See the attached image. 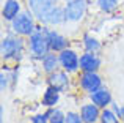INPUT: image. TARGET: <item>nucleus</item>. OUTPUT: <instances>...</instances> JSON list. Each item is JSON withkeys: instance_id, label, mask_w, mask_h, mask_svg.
I'll return each instance as SVG.
<instances>
[{"instance_id": "4", "label": "nucleus", "mask_w": 124, "mask_h": 123, "mask_svg": "<svg viewBox=\"0 0 124 123\" xmlns=\"http://www.w3.org/2000/svg\"><path fill=\"white\" fill-rule=\"evenodd\" d=\"M11 28L14 33H17L19 36H30L36 27H35L33 21V13L31 11H22L11 21Z\"/></svg>"}, {"instance_id": "22", "label": "nucleus", "mask_w": 124, "mask_h": 123, "mask_svg": "<svg viewBox=\"0 0 124 123\" xmlns=\"http://www.w3.org/2000/svg\"><path fill=\"white\" fill-rule=\"evenodd\" d=\"M0 79H2V84H0V88H2V92H5L6 88H8V82H9V76L5 73L0 74Z\"/></svg>"}, {"instance_id": "5", "label": "nucleus", "mask_w": 124, "mask_h": 123, "mask_svg": "<svg viewBox=\"0 0 124 123\" xmlns=\"http://www.w3.org/2000/svg\"><path fill=\"white\" fill-rule=\"evenodd\" d=\"M86 3L85 0H66V21L69 22H79L85 14Z\"/></svg>"}, {"instance_id": "2", "label": "nucleus", "mask_w": 124, "mask_h": 123, "mask_svg": "<svg viewBox=\"0 0 124 123\" xmlns=\"http://www.w3.org/2000/svg\"><path fill=\"white\" fill-rule=\"evenodd\" d=\"M0 54L3 60H21L24 55V40L14 35H8L2 40Z\"/></svg>"}, {"instance_id": "14", "label": "nucleus", "mask_w": 124, "mask_h": 123, "mask_svg": "<svg viewBox=\"0 0 124 123\" xmlns=\"http://www.w3.org/2000/svg\"><path fill=\"white\" fill-rule=\"evenodd\" d=\"M41 62H42V68H44V71L50 74V73H54V71H57L58 63H60V57H58L54 51H50L49 54H46V55L42 57Z\"/></svg>"}, {"instance_id": "12", "label": "nucleus", "mask_w": 124, "mask_h": 123, "mask_svg": "<svg viewBox=\"0 0 124 123\" xmlns=\"http://www.w3.org/2000/svg\"><path fill=\"white\" fill-rule=\"evenodd\" d=\"M90 98H91V103H94V104L101 109H105L108 104H112V95H110V92L107 88H104V87H101L99 90L91 93Z\"/></svg>"}, {"instance_id": "1", "label": "nucleus", "mask_w": 124, "mask_h": 123, "mask_svg": "<svg viewBox=\"0 0 124 123\" xmlns=\"http://www.w3.org/2000/svg\"><path fill=\"white\" fill-rule=\"evenodd\" d=\"M47 32H49V28H46V27H36V30L28 36L30 38L28 40V47H30V52L35 59H42L46 54L50 52Z\"/></svg>"}, {"instance_id": "15", "label": "nucleus", "mask_w": 124, "mask_h": 123, "mask_svg": "<svg viewBox=\"0 0 124 123\" xmlns=\"http://www.w3.org/2000/svg\"><path fill=\"white\" fill-rule=\"evenodd\" d=\"M58 99H60V90L49 85L47 90L44 92V95H42V106H46V107H55Z\"/></svg>"}, {"instance_id": "23", "label": "nucleus", "mask_w": 124, "mask_h": 123, "mask_svg": "<svg viewBox=\"0 0 124 123\" xmlns=\"http://www.w3.org/2000/svg\"><path fill=\"white\" fill-rule=\"evenodd\" d=\"M113 111L118 114V117L124 122V107H118V104H113Z\"/></svg>"}, {"instance_id": "10", "label": "nucleus", "mask_w": 124, "mask_h": 123, "mask_svg": "<svg viewBox=\"0 0 124 123\" xmlns=\"http://www.w3.org/2000/svg\"><path fill=\"white\" fill-rule=\"evenodd\" d=\"M101 66V59L96 55V52H85L80 55V70L82 71H97Z\"/></svg>"}, {"instance_id": "3", "label": "nucleus", "mask_w": 124, "mask_h": 123, "mask_svg": "<svg viewBox=\"0 0 124 123\" xmlns=\"http://www.w3.org/2000/svg\"><path fill=\"white\" fill-rule=\"evenodd\" d=\"M58 0H28V8L42 24H49L52 14L58 8Z\"/></svg>"}, {"instance_id": "20", "label": "nucleus", "mask_w": 124, "mask_h": 123, "mask_svg": "<svg viewBox=\"0 0 124 123\" xmlns=\"http://www.w3.org/2000/svg\"><path fill=\"white\" fill-rule=\"evenodd\" d=\"M66 123H83L82 115L76 112H68L66 114Z\"/></svg>"}, {"instance_id": "6", "label": "nucleus", "mask_w": 124, "mask_h": 123, "mask_svg": "<svg viewBox=\"0 0 124 123\" xmlns=\"http://www.w3.org/2000/svg\"><path fill=\"white\" fill-rule=\"evenodd\" d=\"M80 87L91 95L102 87V79L96 71H83V74L80 76Z\"/></svg>"}, {"instance_id": "16", "label": "nucleus", "mask_w": 124, "mask_h": 123, "mask_svg": "<svg viewBox=\"0 0 124 123\" xmlns=\"http://www.w3.org/2000/svg\"><path fill=\"white\" fill-rule=\"evenodd\" d=\"M46 114L49 117V123H66V114H63V111H60V109L50 107Z\"/></svg>"}, {"instance_id": "9", "label": "nucleus", "mask_w": 124, "mask_h": 123, "mask_svg": "<svg viewBox=\"0 0 124 123\" xmlns=\"http://www.w3.org/2000/svg\"><path fill=\"white\" fill-rule=\"evenodd\" d=\"M47 36H49V46H50V51H54V52H61V51H64L68 47V44H69V41H68L66 36L60 35L55 30H49Z\"/></svg>"}, {"instance_id": "17", "label": "nucleus", "mask_w": 124, "mask_h": 123, "mask_svg": "<svg viewBox=\"0 0 124 123\" xmlns=\"http://www.w3.org/2000/svg\"><path fill=\"white\" fill-rule=\"evenodd\" d=\"M83 46L88 52H97L101 49V43L91 35H85L83 36Z\"/></svg>"}, {"instance_id": "7", "label": "nucleus", "mask_w": 124, "mask_h": 123, "mask_svg": "<svg viewBox=\"0 0 124 123\" xmlns=\"http://www.w3.org/2000/svg\"><path fill=\"white\" fill-rule=\"evenodd\" d=\"M58 57H60L61 68L64 71H68V73H74V71H77L80 68V59L72 49H68L66 47L64 51H61L58 54Z\"/></svg>"}, {"instance_id": "11", "label": "nucleus", "mask_w": 124, "mask_h": 123, "mask_svg": "<svg viewBox=\"0 0 124 123\" xmlns=\"http://www.w3.org/2000/svg\"><path fill=\"white\" fill-rule=\"evenodd\" d=\"M101 107H97L94 103L91 104H83L80 109V115H82L83 123H96L101 118Z\"/></svg>"}, {"instance_id": "13", "label": "nucleus", "mask_w": 124, "mask_h": 123, "mask_svg": "<svg viewBox=\"0 0 124 123\" xmlns=\"http://www.w3.org/2000/svg\"><path fill=\"white\" fill-rule=\"evenodd\" d=\"M19 13H21V3H19V0H6L5 5H3V9H2L3 19L11 22Z\"/></svg>"}, {"instance_id": "18", "label": "nucleus", "mask_w": 124, "mask_h": 123, "mask_svg": "<svg viewBox=\"0 0 124 123\" xmlns=\"http://www.w3.org/2000/svg\"><path fill=\"white\" fill-rule=\"evenodd\" d=\"M101 123H119L121 118L118 117V114H116L115 111H110V109H104L102 112H101Z\"/></svg>"}, {"instance_id": "19", "label": "nucleus", "mask_w": 124, "mask_h": 123, "mask_svg": "<svg viewBox=\"0 0 124 123\" xmlns=\"http://www.w3.org/2000/svg\"><path fill=\"white\" fill-rule=\"evenodd\" d=\"M97 6L104 13H113L118 6V0H97Z\"/></svg>"}, {"instance_id": "21", "label": "nucleus", "mask_w": 124, "mask_h": 123, "mask_svg": "<svg viewBox=\"0 0 124 123\" xmlns=\"http://www.w3.org/2000/svg\"><path fill=\"white\" fill-rule=\"evenodd\" d=\"M31 123H49L47 114H38L35 117H31Z\"/></svg>"}, {"instance_id": "8", "label": "nucleus", "mask_w": 124, "mask_h": 123, "mask_svg": "<svg viewBox=\"0 0 124 123\" xmlns=\"http://www.w3.org/2000/svg\"><path fill=\"white\" fill-rule=\"evenodd\" d=\"M47 82L50 87L63 92L68 85H69V77H68V71H54L49 74Z\"/></svg>"}]
</instances>
